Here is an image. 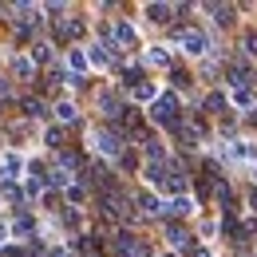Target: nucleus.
<instances>
[{
	"label": "nucleus",
	"mask_w": 257,
	"mask_h": 257,
	"mask_svg": "<svg viewBox=\"0 0 257 257\" xmlns=\"http://www.w3.org/2000/svg\"><path fill=\"white\" fill-rule=\"evenodd\" d=\"M95 147H99V155H111V159L123 155V139H119L115 131H99V135H95Z\"/></svg>",
	"instance_id": "obj_2"
},
{
	"label": "nucleus",
	"mask_w": 257,
	"mask_h": 257,
	"mask_svg": "<svg viewBox=\"0 0 257 257\" xmlns=\"http://www.w3.org/2000/svg\"><path fill=\"white\" fill-rule=\"evenodd\" d=\"M48 186H67V170H52L48 174Z\"/></svg>",
	"instance_id": "obj_24"
},
{
	"label": "nucleus",
	"mask_w": 257,
	"mask_h": 257,
	"mask_svg": "<svg viewBox=\"0 0 257 257\" xmlns=\"http://www.w3.org/2000/svg\"><path fill=\"white\" fill-rule=\"evenodd\" d=\"M8 12H12L16 24H28V20L36 16V4H16V8H8Z\"/></svg>",
	"instance_id": "obj_11"
},
{
	"label": "nucleus",
	"mask_w": 257,
	"mask_h": 257,
	"mask_svg": "<svg viewBox=\"0 0 257 257\" xmlns=\"http://www.w3.org/2000/svg\"><path fill=\"white\" fill-rule=\"evenodd\" d=\"M56 115H60L64 123H75V119H79V111H75V103H60V107H56Z\"/></svg>",
	"instance_id": "obj_17"
},
{
	"label": "nucleus",
	"mask_w": 257,
	"mask_h": 257,
	"mask_svg": "<svg viewBox=\"0 0 257 257\" xmlns=\"http://www.w3.org/2000/svg\"><path fill=\"white\" fill-rule=\"evenodd\" d=\"M12 71H16V79H32L36 64H32V60H24V56H20V60H12Z\"/></svg>",
	"instance_id": "obj_13"
},
{
	"label": "nucleus",
	"mask_w": 257,
	"mask_h": 257,
	"mask_svg": "<svg viewBox=\"0 0 257 257\" xmlns=\"http://www.w3.org/2000/svg\"><path fill=\"white\" fill-rule=\"evenodd\" d=\"M48 60H52V48H48V44H36L32 48V64H48Z\"/></svg>",
	"instance_id": "obj_19"
},
{
	"label": "nucleus",
	"mask_w": 257,
	"mask_h": 257,
	"mask_svg": "<svg viewBox=\"0 0 257 257\" xmlns=\"http://www.w3.org/2000/svg\"><path fill=\"white\" fill-rule=\"evenodd\" d=\"M8 95V79H0V99Z\"/></svg>",
	"instance_id": "obj_30"
},
{
	"label": "nucleus",
	"mask_w": 257,
	"mask_h": 257,
	"mask_svg": "<svg viewBox=\"0 0 257 257\" xmlns=\"http://www.w3.org/2000/svg\"><path fill=\"white\" fill-rule=\"evenodd\" d=\"M20 166H24V162L16 159V155H4V162H0V178H4V182H12V178L20 174Z\"/></svg>",
	"instance_id": "obj_5"
},
{
	"label": "nucleus",
	"mask_w": 257,
	"mask_h": 257,
	"mask_svg": "<svg viewBox=\"0 0 257 257\" xmlns=\"http://www.w3.org/2000/svg\"><path fill=\"white\" fill-rule=\"evenodd\" d=\"M182 44H186V52L190 56H202V52H210V40L202 32H182Z\"/></svg>",
	"instance_id": "obj_3"
},
{
	"label": "nucleus",
	"mask_w": 257,
	"mask_h": 257,
	"mask_svg": "<svg viewBox=\"0 0 257 257\" xmlns=\"http://www.w3.org/2000/svg\"><path fill=\"white\" fill-rule=\"evenodd\" d=\"M170 12H174L170 4H147V16H151L155 24H166V20H170Z\"/></svg>",
	"instance_id": "obj_9"
},
{
	"label": "nucleus",
	"mask_w": 257,
	"mask_h": 257,
	"mask_svg": "<svg viewBox=\"0 0 257 257\" xmlns=\"http://www.w3.org/2000/svg\"><path fill=\"white\" fill-rule=\"evenodd\" d=\"M135 206H139L143 214H162V202L155 198V194H139V198H135Z\"/></svg>",
	"instance_id": "obj_7"
},
{
	"label": "nucleus",
	"mask_w": 257,
	"mask_h": 257,
	"mask_svg": "<svg viewBox=\"0 0 257 257\" xmlns=\"http://www.w3.org/2000/svg\"><path fill=\"white\" fill-rule=\"evenodd\" d=\"M190 210H194V202L186 198V194H178V198L170 202V214H174V218H182V214H190Z\"/></svg>",
	"instance_id": "obj_14"
},
{
	"label": "nucleus",
	"mask_w": 257,
	"mask_h": 257,
	"mask_svg": "<svg viewBox=\"0 0 257 257\" xmlns=\"http://www.w3.org/2000/svg\"><path fill=\"white\" fill-rule=\"evenodd\" d=\"M190 257H214V253H210L206 245H194V249H190Z\"/></svg>",
	"instance_id": "obj_28"
},
{
	"label": "nucleus",
	"mask_w": 257,
	"mask_h": 257,
	"mask_svg": "<svg viewBox=\"0 0 257 257\" xmlns=\"http://www.w3.org/2000/svg\"><path fill=\"white\" fill-rule=\"evenodd\" d=\"M166 237H170L174 249H194V245H190V233H186L182 225H166Z\"/></svg>",
	"instance_id": "obj_4"
},
{
	"label": "nucleus",
	"mask_w": 257,
	"mask_h": 257,
	"mask_svg": "<svg viewBox=\"0 0 257 257\" xmlns=\"http://www.w3.org/2000/svg\"><path fill=\"white\" fill-rule=\"evenodd\" d=\"M206 12H214L218 24H233V8L229 4H206Z\"/></svg>",
	"instance_id": "obj_12"
},
{
	"label": "nucleus",
	"mask_w": 257,
	"mask_h": 257,
	"mask_svg": "<svg viewBox=\"0 0 257 257\" xmlns=\"http://www.w3.org/2000/svg\"><path fill=\"white\" fill-rule=\"evenodd\" d=\"M107 60H111V56H107V52H103V48H91V64H99V67H107Z\"/></svg>",
	"instance_id": "obj_26"
},
{
	"label": "nucleus",
	"mask_w": 257,
	"mask_h": 257,
	"mask_svg": "<svg viewBox=\"0 0 257 257\" xmlns=\"http://www.w3.org/2000/svg\"><path fill=\"white\" fill-rule=\"evenodd\" d=\"M8 229H12V225H8V222H0V241L8 237Z\"/></svg>",
	"instance_id": "obj_29"
},
{
	"label": "nucleus",
	"mask_w": 257,
	"mask_h": 257,
	"mask_svg": "<svg viewBox=\"0 0 257 257\" xmlns=\"http://www.w3.org/2000/svg\"><path fill=\"white\" fill-rule=\"evenodd\" d=\"M253 210H257V194H253Z\"/></svg>",
	"instance_id": "obj_31"
},
{
	"label": "nucleus",
	"mask_w": 257,
	"mask_h": 257,
	"mask_svg": "<svg viewBox=\"0 0 257 257\" xmlns=\"http://www.w3.org/2000/svg\"><path fill=\"white\" fill-rule=\"evenodd\" d=\"M111 36H115L123 48H135V28H131V24H115V28H111Z\"/></svg>",
	"instance_id": "obj_8"
},
{
	"label": "nucleus",
	"mask_w": 257,
	"mask_h": 257,
	"mask_svg": "<svg viewBox=\"0 0 257 257\" xmlns=\"http://www.w3.org/2000/svg\"><path fill=\"white\" fill-rule=\"evenodd\" d=\"M245 52H249V56H257V32H245Z\"/></svg>",
	"instance_id": "obj_27"
},
{
	"label": "nucleus",
	"mask_w": 257,
	"mask_h": 257,
	"mask_svg": "<svg viewBox=\"0 0 257 257\" xmlns=\"http://www.w3.org/2000/svg\"><path fill=\"white\" fill-rule=\"evenodd\" d=\"M229 155H233V159H257V147L253 143H233Z\"/></svg>",
	"instance_id": "obj_15"
},
{
	"label": "nucleus",
	"mask_w": 257,
	"mask_h": 257,
	"mask_svg": "<svg viewBox=\"0 0 257 257\" xmlns=\"http://www.w3.org/2000/svg\"><path fill=\"white\" fill-rule=\"evenodd\" d=\"M151 115H155V123H162V127H182V119H178V99L174 95H159V103L151 107Z\"/></svg>",
	"instance_id": "obj_1"
},
{
	"label": "nucleus",
	"mask_w": 257,
	"mask_h": 257,
	"mask_svg": "<svg viewBox=\"0 0 257 257\" xmlns=\"http://www.w3.org/2000/svg\"><path fill=\"white\" fill-rule=\"evenodd\" d=\"M206 111H214V115L225 111V95H218V91H214V95H206Z\"/></svg>",
	"instance_id": "obj_20"
},
{
	"label": "nucleus",
	"mask_w": 257,
	"mask_h": 257,
	"mask_svg": "<svg viewBox=\"0 0 257 257\" xmlns=\"http://www.w3.org/2000/svg\"><path fill=\"white\" fill-rule=\"evenodd\" d=\"M67 60H71V67H75V71H83V67H87V56H83L79 48H71V56H67Z\"/></svg>",
	"instance_id": "obj_21"
},
{
	"label": "nucleus",
	"mask_w": 257,
	"mask_h": 257,
	"mask_svg": "<svg viewBox=\"0 0 257 257\" xmlns=\"http://www.w3.org/2000/svg\"><path fill=\"white\" fill-rule=\"evenodd\" d=\"M79 32H83V24H79V20H60V28H56L60 40H71V36H79Z\"/></svg>",
	"instance_id": "obj_10"
},
{
	"label": "nucleus",
	"mask_w": 257,
	"mask_h": 257,
	"mask_svg": "<svg viewBox=\"0 0 257 257\" xmlns=\"http://www.w3.org/2000/svg\"><path fill=\"white\" fill-rule=\"evenodd\" d=\"M147 60H151V64H159V67H166V64H170V56H166L162 48H155V52H147Z\"/></svg>",
	"instance_id": "obj_22"
},
{
	"label": "nucleus",
	"mask_w": 257,
	"mask_h": 257,
	"mask_svg": "<svg viewBox=\"0 0 257 257\" xmlns=\"http://www.w3.org/2000/svg\"><path fill=\"white\" fill-rule=\"evenodd\" d=\"M233 103H237V107H253L257 99H253V91H249V87H237V91H233Z\"/></svg>",
	"instance_id": "obj_18"
},
{
	"label": "nucleus",
	"mask_w": 257,
	"mask_h": 257,
	"mask_svg": "<svg viewBox=\"0 0 257 257\" xmlns=\"http://www.w3.org/2000/svg\"><path fill=\"white\" fill-rule=\"evenodd\" d=\"M253 178H257V170H253Z\"/></svg>",
	"instance_id": "obj_32"
},
{
	"label": "nucleus",
	"mask_w": 257,
	"mask_h": 257,
	"mask_svg": "<svg viewBox=\"0 0 257 257\" xmlns=\"http://www.w3.org/2000/svg\"><path fill=\"white\" fill-rule=\"evenodd\" d=\"M32 229H36V222L28 214H16V218H12V233H32Z\"/></svg>",
	"instance_id": "obj_16"
},
{
	"label": "nucleus",
	"mask_w": 257,
	"mask_h": 257,
	"mask_svg": "<svg viewBox=\"0 0 257 257\" xmlns=\"http://www.w3.org/2000/svg\"><path fill=\"white\" fill-rule=\"evenodd\" d=\"M135 99H155V83H139V87H135Z\"/></svg>",
	"instance_id": "obj_25"
},
{
	"label": "nucleus",
	"mask_w": 257,
	"mask_h": 257,
	"mask_svg": "<svg viewBox=\"0 0 257 257\" xmlns=\"http://www.w3.org/2000/svg\"><path fill=\"white\" fill-rule=\"evenodd\" d=\"M48 147H52V151H60V147H64V131H48Z\"/></svg>",
	"instance_id": "obj_23"
},
{
	"label": "nucleus",
	"mask_w": 257,
	"mask_h": 257,
	"mask_svg": "<svg viewBox=\"0 0 257 257\" xmlns=\"http://www.w3.org/2000/svg\"><path fill=\"white\" fill-rule=\"evenodd\" d=\"M24 115H28V119H48V107H44V99L28 95V99H24Z\"/></svg>",
	"instance_id": "obj_6"
}]
</instances>
